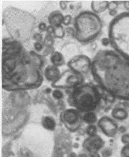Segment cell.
I'll list each match as a JSON object with an SVG mask.
<instances>
[{"mask_svg": "<svg viewBox=\"0 0 129 157\" xmlns=\"http://www.w3.org/2000/svg\"><path fill=\"white\" fill-rule=\"evenodd\" d=\"M59 72L57 70V69L51 67L47 68L45 71L46 78L49 80H52L56 79L57 76H59Z\"/></svg>", "mask_w": 129, "mask_h": 157, "instance_id": "8992f818", "label": "cell"}, {"mask_svg": "<svg viewBox=\"0 0 129 157\" xmlns=\"http://www.w3.org/2000/svg\"><path fill=\"white\" fill-rule=\"evenodd\" d=\"M91 157H101L100 155L97 152V153H93L91 154Z\"/></svg>", "mask_w": 129, "mask_h": 157, "instance_id": "ac0fdd59", "label": "cell"}, {"mask_svg": "<svg viewBox=\"0 0 129 157\" xmlns=\"http://www.w3.org/2000/svg\"><path fill=\"white\" fill-rule=\"evenodd\" d=\"M51 59L52 62L55 65H61L62 64V62H63L62 57L58 52H55V54H54Z\"/></svg>", "mask_w": 129, "mask_h": 157, "instance_id": "30bf717a", "label": "cell"}, {"mask_svg": "<svg viewBox=\"0 0 129 157\" xmlns=\"http://www.w3.org/2000/svg\"><path fill=\"white\" fill-rule=\"evenodd\" d=\"M111 154V152L109 149H105L102 152V155L103 157H109Z\"/></svg>", "mask_w": 129, "mask_h": 157, "instance_id": "9a60e30c", "label": "cell"}, {"mask_svg": "<svg viewBox=\"0 0 129 157\" xmlns=\"http://www.w3.org/2000/svg\"><path fill=\"white\" fill-rule=\"evenodd\" d=\"M100 100L101 94L96 88L87 85L76 88L71 95L72 103L81 112H89L93 110Z\"/></svg>", "mask_w": 129, "mask_h": 157, "instance_id": "6da1fadb", "label": "cell"}, {"mask_svg": "<svg viewBox=\"0 0 129 157\" xmlns=\"http://www.w3.org/2000/svg\"><path fill=\"white\" fill-rule=\"evenodd\" d=\"M60 119L65 127L70 131L74 132L81 125V118L79 112L74 109L64 111L60 115Z\"/></svg>", "mask_w": 129, "mask_h": 157, "instance_id": "7a4b0ae2", "label": "cell"}, {"mask_svg": "<svg viewBox=\"0 0 129 157\" xmlns=\"http://www.w3.org/2000/svg\"><path fill=\"white\" fill-rule=\"evenodd\" d=\"M112 115L114 118L120 119H126L127 116V112L124 110L121 109H116L114 110L112 113Z\"/></svg>", "mask_w": 129, "mask_h": 157, "instance_id": "9c48e42d", "label": "cell"}, {"mask_svg": "<svg viewBox=\"0 0 129 157\" xmlns=\"http://www.w3.org/2000/svg\"><path fill=\"white\" fill-rule=\"evenodd\" d=\"M53 97L56 99H60L63 98V93L59 90H55L52 93Z\"/></svg>", "mask_w": 129, "mask_h": 157, "instance_id": "7c38bea8", "label": "cell"}, {"mask_svg": "<svg viewBox=\"0 0 129 157\" xmlns=\"http://www.w3.org/2000/svg\"><path fill=\"white\" fill-rule=\"evenodd\" d=\"M121 155L123 157H129V144L123 147L121 151Z\"/></svg>", "mask_w": 129, "mask_h": 157, "instance_id": "4fadbf2b", "label": "cell"}, {"mask_svg": "<svg viewBox=\"0 0 129 157\" xmlns=\"http://www.w3.org/2000/svg\"><path fill=\"white\" fill-rule=\"evenodd\" d=\"M122 141H123V142H124V143H127L129 144V135H126L123 136V138H122Z\"/></svg>", "mask_w": 129, "mask_h": 157, "instance_id": "2e32d148", "label": "cell"}, {"mask_svg": "<svg viewBox=\"0 0 129 157\" xmlns=\"http://www.w3.org/2000/svg\"><path fill=\"white\" fill-rule=\"evenodd\" d=\"M43 44L42 43H41L40 42H37L34 44V47H35V49L38 51H40L43 48Z\"/></svg>", "mask_w": 129, "mask_h": 157, "instance_id": "5bb4252c", "label": "cell"}, {"mask_svg": "<svg viewBox=\"0 0 129 157\" xmlns=\"http://www.w3.org/2000/svg\"><path fill=\"white\" fill-rule=\"evenodd\" d=\"M99 126L103 132L109 137L114 136L117 132V126L112 120L107 117H104L99 121Z\"/></svg>", "mask_w": 129, "mask_h": 157, "instance_id": "277c9868", "label": "cell"}, {"mask_svg": "<svg viewBox=\"0 0 129 157\" xmlns=\"http://www.w3.org/2000/svg\"><path fill=\"white\" fill-rule=\"evenodd\" d=\"M104 145L103 140L97 135L89 136L83 143V146L90 154L97 153Z\"/></svg>", "mask_w": 129, "mask_h": 157, "instance_id": "3957f363", "label": "cell"}, {"mask_svg": "<svg viewBox=\"0 0 129 157\" xmlns=\"http://www.w3.org/2000/svg\"><path fill=\"white\" fill-rule=\"evenodd\" d=\"M46 28V25H45L44 23H42L40 24V25H39V29H40V30H41V31H43L44 30H45Z\"/></svg>", "mask_w": 129, "mask_h": 157, "instance_id": "e0dca14e", "label": "cell"}, {"mask_svg": "<svg viewBox=\"0 0 129 157\" xmlns=\"http://www.w3.org/2000/svg\"><path fill=\"white\" fill-rule=\"evenodd\" d=\"M86 132L87 134L89 136H94L96 135V133L97 132V128L96 127L95 125H90L87 127V130H86Z\"/></svg>", "mask_w": 129, "mask_h": 157, "instance_id": "8fae6325", "label": "cell"}, {"mask_svg": "<svg viewBox=\"0 0 129 157\" xmlns=\"http://www.w3.org/2000/svg\"><path fill=\"white\" fill-rule=\"evenodd\" d=\"M62 15H59L57 13H53L49 17V22L51 25L53 26H59L62 21Z\"/></svg>", "mask_w": 129, "mask_h": 157, "instance_id": "52a82bcc", "label": "cell"}, {"mask_svg": "<svg viewBox=\"0 0 129 157\" xmlns=\"http://www.w3.org/2000/svg\"><path fill=\"white\" fill-rule=\"evenodd\" d=\"M43 127L49 130H53L55 129L56 124L55 120L51 117H43L42 121Z\"/></svg>", "mask_w": 129, "mask_h": 157, "instance_id": "5b68a950", "label": "cell"}, {"mask_svg": "<svg viewBox=\"0 0 129 157\" xmlns=\"http://www.w3.org/2000/svg\"><path fill=\"white\" fill-rule=\"evenodd\" d=\"M84 121L89 124H94L97 121V116L96 115L91 112H86V113L83 117Z\"/></svg>", "mask_w": 129, "mask_h": 157, "instance_id": "ba28073f", "label": "cell"}]
</instances>
